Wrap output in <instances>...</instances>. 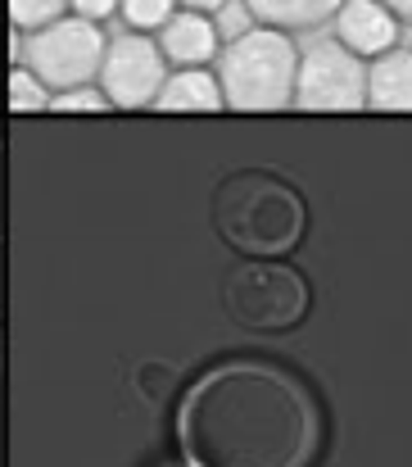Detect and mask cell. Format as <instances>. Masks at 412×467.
<instances>
[{
    "mask_svg": "<svg viewBox=\"0 0 412 467\" xmlns=\"http://www.w3.org/2000/svg\"><path fill=\"white\" fill-rule=\"evenodd\" d=\"M213 27H218L222 41H236V36H245V32L254 27V14H250L245 0H227V5L213 14Z\"/></svg>",
    "mask_w": 412,
    "mask_h": 467,
    "instance_id": "obj_17",
    "label": "cell"
},
{
    "mask_svg": "<svg viewBox=\"0 0 412 467\" xmlns=\"http://www.w3.org/2000/svg\"><path fill=\"white\" fill-rule=\"evenodd\" d=\"M254 23L281 27V32H299V27H317L326 18L340 14L345 0H245Z\"/></svg>",
    "mask_w": 412,
    "mask_h": 467,
    "instance_id": "obj_12",
    "label": "cell"
},
{
    "mask_svg": "<svg viewBox=\"0 0 412 467\" xmlns=\"http://www.w3.org/2000/svg\"><path fill=\"white\" fill-rule=\"evenodd\" d=\"M50 109H59V114H105V109H114V105H109L105 91H96V87L87 82V87L55 91V96H50Z\"/></svg>",
    "mask_w": 412,
    "mask_h": 467,
    "instance_id": "obj_16",
    "label": "cell"
},
{
    "mask_svg": "<svg viewBox=\"0 0 412 467\" xmlns=\"http://www.w3.org/2000/svg\"><path fill=\"white\" fill-rule=\"evenodd\" d=\"M218 27H213V18L209 14H200V9H177L163 27H159V50H163V59L168 64H177V68H204L213 55H218Z\"/></svg>",
    "mask_w": 412,
    "mask_h": 467,
    "instance_id": "obj_9",
    "label": "cell"
},
{
    "mask_svg": "<svg viewBox=\"0 0 412 467\" xmlns=\"http://www.w3.org/2000/svg\"><path fill=\"white\" fill-rule=\"evenodd\" d=\"M154 109H163V114H218V109H227L222 82L209 68H177L172 78H163Z\"/></svg>",
    "mask_w": 412,
    "mask_h": 467,
    "instance_id": "obj_11",
    "label": "cell"
},
{
    "mask_svg": "<svg viewBox=\"0 0 412 467\" xmlns=\"http://www.w3.org/2000/svg\"><path fill=\"white\" fill-rule=\"evenodd\" d=\"M181 467H186V463H181Z\"/></svg>",
    "mask_w": 412,
    "mask_h": 467,
    "instance_id": "obj_21",
    "label": "cell"
},
{
    "mask_svg": "<svg viewBox=\"0 0 412 467\" xmlns=\"http://www.w3.org/2000/svg\"><path fill=\"white\" fill-rule=\"evenodd\" d=\"M308 277L281 259H245L222 282V309L245 331H290L308 317Z\"/></svg>",
    "mask_w": 412,
    "mask_h": 467,
    "instance_id": "obj_4",
    "label": "cell"
},
{
    "mask_svg": "<svg viewBox=\"0 0 412 467\" xmlns=\"http://www.w3.org/2000/svg\"><path fill=\"white\" fill-rule=\"evenodd\" d=\"M177 5H181V9H200V14H218L227 0H177Z\"/></svg>",
    "mask_w": 412,
    "mask_h": 467,
    "instance_id": "obj_19",
    "label": "cell"
},
{
    "mask_svg": "<svg viewBox=\"0 0 412 467\" xmlns=\"http://www.w3.org/2000/svg\"><path fill=\"white\" fill-rule=\"evenodd\" d=\"M118 5H123V0H73V14H82V18H91V23H105Z\"/></svg>",
    "mask_w": 412,
    "mask_h": 467,
    "instance_id": "obj_18",
    "label": "cell"
},
{
    "mask_svg": "<svg viewBox=\"0 0 412 467\" xmlns=\"http://www.w3.org/2000/svg\"><path fill=\"white\" fill-rule=\"evenodd\" d=\"M322 441L326 418L308 381L263 358L209 368L177 409L186 467H313Z\"/></svg>",
    "mask_w": 412,
    "mask_h": 467,
    "instance_id": "obj_1",
    "label": "cell"
},
{
    "mask_svg": "<svg viewBox=\"0 0 412 467\" xmlns=\"http://www.w3.org/2000/svg\"><path fill=\"white\" fill-rule=\"evenodd\" d=\"M105 32L100 23L82 18V14H64L36 32H27L23 41V64L50 87V91H68V87H87L91 78H100L105 64Z\"/></svg>",
    "mask_w": 412,
    "mask_h": 467,
    "instance_id": "obj_5",
    "label": "cell"
},
{
    "mask_svg": "<svg viewBox=\"0 0 412 467\" xmlns=\"http://www.w3.org/2000/svg\"><path fill=\"white\" fill-rule=\"evenodd\" d=\"M386 9H395L399 14V23H412V0H381Z\"/></svg>",
    "mask_w": 412,
    "mask_h": 467,
    "instance_id": "obj_20",
    "label": "cell"
},
{
    "mask_svg": "<svg viewBox=\"0 0 412 467\" xmlns=\"http://www.w3.org/2000/svg\"><path fill=\"white\" fill-rule=\"evenodd\" d=\"M64 9H73V0H9V23L18 32H36V27L64 18Z\"/></svg>",
    "mask_w": 412,
    "mask_h": 467,
    "instance_id": "obj_14",
    "label": "cell"
},
{
    "mask_svg": "<svg viewBox=\"0 0 412 467\" xmlns=\"http://www.w3.org/2000/svg\"><path fill=\"white\" fill-rule=\"evenodd\" d=\"M335 41H345L358 59H376L399 46V14L381 0H345L335 14Z\"/></svg>",
    "mask_w": 412,
    "mask_h": 467,
    "instance_id": "obj_8",
    "label": "cell"
},
{
    "mask_svg": "<svg viewBox=\"0 0 412 467\" xmlns=\"http://www.w3.org/2000/svg\"><path fill=\"white\" fill-rule=\"evenodd\" d=\"M367 109L412 114V50H386L367 64Z\"/></svg>",
    "mask_w": 412,
    "mask_h": 467,
    "instance_id": "obj_10",
    "label": "cell"
},
{
    "mask_svg": "<svg viewBox=\"0 0 412 467\" xmlns=\"http://www.w3.org/2000/svg\"><path fill=\"white\" fill-rule=\"evenodd\" d=\"M294 105L313 114H354L367 109V64L345 41H317L299 55Z\"/></svg>",
    "mask_w": 412,
    "mask_h": 467,
    "instance_id": "obj_6",
    "label": "cell"
},
{
    "mask_svg": "<svg viewBox=\"0 0 412 467\" xmlns=\"http://www.w3.org/2000/svg\"><path fill=\"white\" fill-rule=\"evenodd\" d=\"M9 109L18 114H36V109H50V87L23 64L9 73Z\"/></svg>",
    "mask_w": 412,
    "mask_h": 467,
    "instance_id": "obj_13",
    "label": "cell"
},
{
    "mask_svg": "<svg viewBox=\"0 0 412 467\" xmlns=\"http://www.w3.org/2000/svg\"><path fill=\"white\" fill-rule=\"evenodd\" d=\"M294 73H299V50L281 27H250L245 36L227 41L218 59L222 100L227 109L241 114H273L294 105Z\"/></svg>",
    "mask_w": 412,
    "mask_h": 467,
    "instance_id": "obj_3",
    "label": "cell"
},
{
    "mask_svg": "<svg viewBox=\"0 0 412 467\" xmlns=\"http://www.w3.org/2000/svg\"><path fill=\"white\" fill-rule=\"evenodd\" d=\"M163 50L145 32H123L105 46L100 64V91L109 96L114 109H145L159 100L163 87Z\"/></svg>",
    "mask_w": 412,
    "mask_h": 467,
    "instance_id": "obj_7",
    "label": "cell"
},
{
    "mask_svg": "<svg viewBox=\"0 0 412 467\" xmlns=\"http://www.w3.org/2000/svg\"><path fill=\"white\" fill-rule=\"evenodd\" d=\"M118 9H123L132 32H159L177 14V0H123Z\"/></svg>",
    "mask_w": 412,
    "mask_h": 467,
    "instance_id": "obj_15",
    "label": "cell"
},
{
    "mask_svg": "<svg viewBox=\"0 0 412 467\" xmlns=\"http://www.w3.org/2000/svg\"><path fill=\"white\" fill-rule=\"evenodd\" d=\"M213 227L245 259H285L308 232V204L285 177L245 168L218 182Z\"/></svg>",
    "mask_w": 412,
    "mask_h": 467,
    "instance_id": "obj_2",
    "label": "cell"
}]
</instances>
